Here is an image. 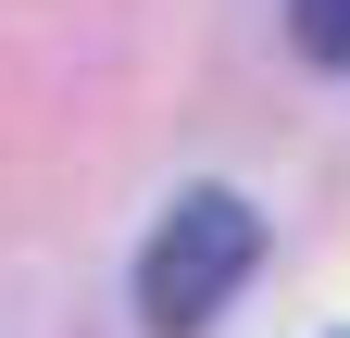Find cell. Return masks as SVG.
Here are the masks:
<instances>
[{
  "mask_svg": "<svg viewBox=\"0 0 350 338\" xmlns=\"http://www.w3.org/2000/svg\"><path fill=\"white\" fill-rule=\"evenodd\" d=\"M250 263H262V213L250 200L238 188H175L163 226H150V250H138V326L150 338H200L250 288Z\"/></svg>",
  "mask_w": 350,
  "mask_h": 338,
  "instance_id": "cell-1",
  "label": "cell"
},
{
  "mask_svg": "<svg viewBox=\"0 0 350 338\" xmlns=\"http://www.w3.org/2000/svg\"><path fill=\"white\" fill-rule=\"evenodd\" d=\"M288 51L325 63V75H350V0H288Z\"/></svg>",
  "mask_w": 350,
  "mask_h": 338,
  "instance_id": "cell-2",
  "label": "cell"
}]
</instances>
